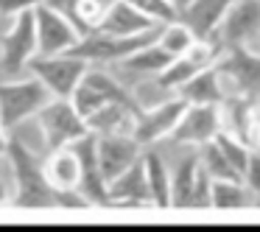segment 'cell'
Wrapping results in <instances>:
<instances>
[{
	"label": "cell",
	"instance_id": "obj_1",
	"mask_svg": "<svg viewBox=\"0 0 260 232\" xmlns=\"http://www.w3.org/2000/svg\"><path fill=\"white\" fill-rule=\"evenodd\" d=\"M3 171H6V204L25 210L59 207V190L51 185L45 159H40L28 146L3 135Z\"/></svg>",
	"mask_w": 260,
	"mask_h": 232
},
{
	"label": "cell",
	"instance_id": "obj_2",
	"mask_svg": "<svg viewBox=\"0 0 260 232\" xmlns=\"http://www.w3.org/2000/svg\"><path fill=\"white\" fill-rule=\"evenodd\" d=\"M53 101V92L42 84L37 76L25 79H6L0 84V118H3V135H12L20 123L37 118L48 104Z\"/></svg>",
	"mask_w": 260,
	"mask_h": 232
},
{
	"label": "cell",
	"instance_id": "obj_3",
	"mask_svg": "<svg viewBox=\"0 0 260 232\" xmlns=\"http://www.w3.org/2000/svg\"><path fill=\"white\" fill-rule=\"evenodd\" d=\"M37 123L42 131V143L45 151H62V148H73L79 140H84L90 131L87 118L79 112V107L73 104V98H53L40 115Z\"/></svg>",
	"mask_w": 260,
	"mask_h": 232
},
{
	"label": "cell",
	"instance_id": "obj_4",
	"mask_svg": "<svg viewBox=\"0 0 260 232\" xmlns=\"http://www.w3.org/2000/svg\"><path fill=\"white\" fill-rule=\"evenodd\" d=\"M37 53H40L37 20L34 12H25L17 20H12L3 28V37H0V73H3V81L23 79V73H28V64Z\"/></svg>",
	"mask_w": 260,
	"mask_h": 232
},
{
	"label": "cell",
	"instance_id": "obj_5",
	"mask_svg": "<svg viewBox=\"0 0 260 232\" xmlns=\"http://www.w3.org/2000/svg\"><path fill=\"white\" fill-rule=\"evenodd\" d=\"M159 40V28L146 31V34H137V37H118V34H109V31H92V34H84L81 42L68 53H76L81 56L84 62L98 64V68H107V64H120L137 53L140 48L151 45V42Z\"/></svg>",
	"mask_w": 260,
	"mask_h": 232
},
{
	"label": "cell",
	"instance_id": "obj_6",
	"mask_svg": "<svg viewBox=\"0 0 260 232\" xmlns=\"http://www.w3.org/2000/svg\"><path fill=\"white\" fill-rule=\"evenodd\" d=\"M73 104L79 107V112L84 115V118H90L92 112L109 107V104H126V107H132V109H140V112L146 109L135 92L126 90L112 73H107V70L98 68V64H92V68L87 70L84 81L79 84V90H76V95H73Z\"/></svg>",
	"mask_w": 260,
	"mask_h": 232
},
{
	"label": "cell",
	"instance_id": "obj_7",
	"mask_svg": "<svg viewBox=\"0 0 260 232\" xmlns=\"http://www.w3.org/2000/svg\"><path fill=\"white\" fill-rule=\"evenodd\" d=\"M90 68L92 64L76 53H56V56L37 53L28 64V73L37 76L53 92V98H73Z\"/></svg>",
	"mask_w": 260,
	"mask_h": 232
},
{
	"label": "cell",
	"instance_id": "obj_8",
	"mask_svg": "<svg viewBox=\"0 0 260 232\" xmlns=\"http://www.w3.org/2000/svg\"><path fill=\"white\" fill-rule=\"evenodd\" d=\"M215 70L221 73L230 95H243V98H252V101L260 98V51L257 48H246V45L226 48V51H221Z\"/></svg>",
	"mask_w": 260,
	"mask_h": 232
},
{
	"label": "cell",
	"instance_id": "obj_9",
	"mask_svg": "<svg viewBox=\"0 0 260 232\" xmlns=\"http://www.w3.org/2000/svg\"><path fill=\"white\" fill-rule=\"evenodd\" d=\"M185 109H187V101H182L179 95H168L165 101L148 104V107L137 115L135 131H132V135H135L146 148L159 146V143L171 140V135H174V129L179 126Z\"/></svg>",
	"mask_w": 260,
	"mask_h": 232
},
{
	"label": "cell",
	"instance_id": "obj_10",
	"mask_svg": "<svg viewBox=\"0 0 260 232\" xmlns=\"http://www.w3.org/2000/svg\"><path fill=\"white\" fill-rule=\"evenodd\" d=\"M213 42L221 51L238 45H260V0H232L230 12L218 28V37Z\"/></svg>",
	"mask_w": 260,
	"mask_h": 232
},
{
	"label": "cell",
	"instance_id": "obj_11",
	"mask_svg": "<svg viewBox=\"0 0 260 232\" xmlns=\"http://www.w3.org/2000/svg\"><path fill=\"white\" fill-rule=\"evenodd\" d=\"M37 20V40H40V53L42 56H56V53H68L81 42V31L64 17L62 12L45 3L34 12Z\"/></svg>",
	"mask_w": 260,
	"mask_h": 232
},
{
	"label": "cell",
	"instance_id": "obj_12",
	"mask_svg": "<svg viewBox=\"0 0 260 232\" xmlns=\"http://www.w3.org/2000/svg\"><path fill=\"white\" fill-rule=\"evenodd\" d=\"M73 151L81 165V196L90 202V207H109L112 198H109V182L104 176L101 159H98V135H87L84 140L73 146Z\"/></svg>",
	"mask_w": 260,
	"mask_h": 232
},
{
	"label": "cell",
	"instance_id": "obj_13",
	"mask_svg": "<svg viewBox=\"0 0 260 232\" xmlns=\"http://www.w3.org/2000/svg\"><path fill=\"white\" fill-rule=\"evenodd\" d=\"M221 131H224L221 107H193V104H187L185 115H182L179 126L174 129L171 140L179 143V146L202 148L207 143H213Z\"/></svg>",
	"mask_w": 260,
	"mask_h": 232
},
{
	"label": "cell",
	"instance_id": "obj_14",
	"mask_svg": "<svg viewBox=\"0 0 260 232\" xmlns=\"http://www.w3.org/2000/svg\"><path fill=\"white\" fill-rule=\"evenodd\" d=\"M146 146L137 140L135 135H98V159L107 182L118 179L126 168L143 159Z\"/></svg>",
	"mask_w": 260,
	"mask_h": 232
},
{
	"label": "cell",
	"instance_id": "obj_15",
	"mask_svg": "<svg viewBox=\"0 0 260 232\" xmlns=\"http://www.w3.org/2000/svg\"><path fill=\"white\" fill-rule=\"evenodd\" d=\"M232 0H190L187 6L179 9V23L196 34V40H210L218 37V28L224 23L226 12H230Z\"/></svg>",
	"mask_w": 260,
	"mask_h": 232
},
{
	"label": "cell",
	"instance_id": "obj_16",
	"mask_svg": "<svg viewBox=\"0 0 260 232\" xmlns=\"http://www.w3.org/2000/svg\"><path fill=\"white\" fill-rule=\"evenodd\" d=\"M109 198L112 204H123V207H143L151 204V190H148V174L146 162L137 159L132 168H126L118 179L109 182Z\"/></svg>",
	"mask_w": 260,
	"mask_h": 232
},
{
	"label": "cell",
	"instance_id": "obj_17",
	"mask_svg": "<svg viewBox=\"0 0 260 232\" xmlns=\"http://www.w3.org/2000/svg\"><path fill=\"white\" fill-rule=\"evenodd\" d=\"M154 28H159V25L154 20H148L143 12H137L129 0H109L107 3L101 31H109V34H118V37H137Z\"/></svg>",
	"mask_w": 260,
	"mask_h": 232
},
{
	"label": "cell",
	"instance_id": "obj_18",
	"mask_svg": "<svg viewBox=\"0 0 260 232\" xmlns=\"http://www.w3.org/2000/svg\"><path fill=\"white\" fill-rule=\"evenodd\" d=\"M221 118H224V131L232 137L254 146V129H257V101L243 95H230L221 104Z\"/></svg>",
	"mask_w": 260,
	"mask_h": 232
},
{
	"label": "cell",
	"instance_id": "obj_19",
	"mask_svg": "<svg viewBox=\"0 0 260 232\" xmlns=\"http://www.w3.org/2000/svg\"><path fill=\"white\" fill-rule=\"evenodd\" d=\"M176 95H179L182 101L193 104V107H221V104L230 98V92H226L224 79H221L218 70L207 68V70L193 76Z\"/></svg>",
	"mask_w": 260,
	"mask_h": 232
},
{
	"label": "cell",
	"instance_id": "obj_20",
	"mask_svg": "<svg viewBox=\"0 0 260 232\" xmlns=\"http://www.w3.org/2000/svg\"><path fill=\"white\" fill-rule=\"evenodd\" d=\"M148 174V190H151V207H174V174H171L168 159L162 157V151H157V146L146 148L143 154Z\"/></svg>",
	"mask_w": 260,
	"mask_h": 232
},
{
	"label": "cell",
	"instance_id": "obj_21",
	"mask_svg": "<svg viewBox=\"0 0 260 232\" xmlns=\"http://www.w3.org/2000/svg\"><path fill=\"white\" fill-rule=\"evenodd\" d=\"M48 179L56 190H79L81 185V165L73 148H62V151H51L45 159Z\"/></svg>",
	"mask_w": 260,
	"mask_h": 232
},
{
	"label": "cell",
	"instance_id": "obj_22",
	"mask_svg": "<svg viewBox=\"0 0 260 232\" xmlns=\"http://www.w3.org/2000/svg\"><path fill=\"white\" fill-rule=\"evenodd\" d=\"M260 204L257 193L243 179H213V207L215 210H243Z\"/></svg>",
	"mask_w": 260,
	"mask_h": 232
},
{
	"label": "cell",
	"instance_id": "obj_23",
	"mask_svg": "<svg viewBox=\"0 0 260 232\" xmlns=\"http://www.w3.org/2000/svg\"><path fill=\"white\" fill-rule=\"evenodd\" d=\"M174 59H176L174 53H168L157 40V42H151V45L140 48L137 53H132V56L126 59V62H120L118 68L129 70V73H135V76H154V79H157Z\"/></svg>",
	"mask_w": 260,
	"mask_h": 232
},
{
	"label": "cell",
	"instance_id": "obj_24",
	"mask_svg": "<svg viewBox=\"0 0 260 232\" xmlns=\"http://www.w3.org/2000/svg\"><path fill=\"white\" fill-rule=\"evenodd\" d=\"M202 70L204 68H199V64L187 56V53H182V56H176L174 62H171L168 68H165L162 73L154 79V87H159V90L168 92V95H176V92H179L196 73H202Z\"/></svg>",
	"mask_w": 260,
	"mask_h": 232
},
{
	"label": "cell",
	"instance_id": "obj_25",
	"mask_svg": "<svg viewBox=\"0 0 260 232\" xmlns=\"http://www.w3.org/2000/svg\"><path fill=\"white\" fill-rule=\"evenodd\" d=\"M196 42H199L196 34H193V31L187 28L185 23H179V20L159 25V45H162L168 53H174V56L187 53L193 45H196Z\"/></svg>",
	"mask_w": 260,
	"mask_h": 232
},
{
	"label": "cell",
	"instance_id": "obj_26",
	"mask_svg": "<svg viewBox=\"0 0 260 232\" xmlns=\"http://www.w3.org/2000/svg\"><path fill=\"white\" fill-rule=\"evenodd\" d=\"M199 157H202L204 171H207L213 179H241V174L232 168V162L226 159V154L221 151V146L215 140L199 148Z\"/></svg>",
	"mask_w": 260,
	"mask_h": 232
},
{
	"label": "cell",
	"instance_id": "obj_27",
	"mask_svg": "<svg viewBox=\"0 0 260 232\" xmlns=\"http://www.w3.org/2000/svg\"><path fill=\"white\" fill-rule=\"evenodd\" d=\"M137 12H143L148 20H154L157 25H165V23H174L179 17V6L174 0H129Z\"/></svg>",
	"mask_w": 260,
	"mask_h": 232
},
{
	"label": "cell",
	"instance_id": "obj_28",
	"mask_svg": "<svg viewBox=\"0 0 260 232\" xmlns=\"http://www.w3.org/2000/svg\"><path fill=\"white\" fill-rule=\"evenodd\" d=\"M48 0H0V14H3V20H6V25L12 23V20H17L20 14L25 12H37L40 6H45Z\"/></svg>",
	"mask_w": 260,
	"mask_h": 232
},
{
	"label": "cell",
	"instance_id": "obj_29",
	"mask_svg": "<svg viewBox=\"0 0 260 232\" xmlns=\"http://www.w3.org/2000/svg\"><path fill=\"white\" fill-rule=\"evenodd\" d=\"M243 182H246V185L257 193V198H260V148H254V151H252V159H249V168H246Z\"/></svg>",
	"mask_w": 260,
	"mask_h": 232
},
{
	"label": "cell",
	"instance_id": "obj_30",
	"mask_svg": "<svg viewBox=\"0 0 260 232\" xmlns=\"http://www.w3.org/2000/svg\"><path fill=\"white\" fill-rule=\"evenodd\" d=\"M254 148H260V98H257V129H254Z\"/></svg>",
	"mask_w": 260,
	"mask_h": 232
},
{
	"label": "cell",
	"instance_id": "obj_31",
	"mask_svg": "<svg viewBox=\"0 0 260 232\" xmlns=\"http://www.w3.org/2000/svg\"><path fill=\"white\" fill-rule=\"evenodd\" d=\"M174 3H176V6L182 9V6H187V3H190V0H174Z\"/></svg>",
	"mask_w": 260,
	"mask_h": 232
},
{
	"label": "cell",
	"instance_id": "obj_32",
	"mask_svg": "<svg viewBox=\"0 0 260 232\" xmlns=\"http://www.w3.org/2000/svg\"><path fill=\"white\" fill-rule=\"evenodd\" d=\"M257 51H260V45H257Z\"/></svg>",
	"mask_w": 260,
	"mask_h": 232
}]
</instances>
